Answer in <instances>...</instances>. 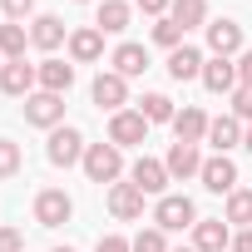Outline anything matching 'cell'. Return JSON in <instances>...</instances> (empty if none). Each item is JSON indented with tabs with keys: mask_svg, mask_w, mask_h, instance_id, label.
Returning <instances> with one entry per match:
<instances>
[{
	"mask_svg": "<svg viewBox=\"0 0 252 252\" xmlns=\"http://www.w3.org/2000/svg\"><path fill=\"white\" fill-rule=\"evenodd\" d=\"M79 168H84L89 183H119V178H124V149H114V144H89Z\"/></svg>",
	"mask_w": 252,
	"mask_h": 252,
	"instance_id": "obj_1",
	"label": "cell"
},
{
	"mask_svg": "<svg viewBox=\"0 0 252 252\" xmlns=\"http://www.w3.org/2000/svg\"><path fill=\"white\" fill-rule=\"evenodd\" d=\"M193 222H198V208H193V198L188 193H163L158 203H154V227H163V232H193Z\"/></svg>",
	"mask_w": 252,
	"mask_h": 252,
	"instance_id": "obj_2",
	"label": "cell"
},
{
	"mask_svg": "<svg viewBox=\"0 0 252 252\" xmlns=\"http://www.w3.org/2000/svg\"><path fill=\"white\" fill-rule=\"evenodd\" d=\"M149 129H154V124H149L139 109L109 114V144H114V149H144V144H149Z\"/></svg>",
	"mask_w": 252,
	"mask_h": 252,
	"instance_id": "obj_3",
	"label": "cell"
},
{
	"mask_svg": "<svg viewBox=\"0 0 252 252\" xmlns=\"http://www.w3.org/2000/svg\"><path fill=\"white\" fill-rule=\"evenodd\" d=\"M84 134L74 129V124H60V129H50V144H45V158L55 163V168H74V163H84Z\"/></svg>",
	"mask_w": 252,
	"mask_h": 252,
	"instance_id": "obj_4",
	"label": "cell"
},
{
	"mask_svg": "<svg viewBox=\"0 0 252 252\" xmlns=\"http://www.w3.org/2000/svg\"><path fill=\"white\" fill-rule=\"evenodd\" d=\"M74 218V198L64 188H40L35 193V222L40 227H64Z\"/></svg>",
	"mask_w": 252,
	"mask_h": 252,
	"instance_id": "obj_5",
	"label": "cell"
},
{
	"mask_svg": "<svg viewBox=\"0 0 252 252\" xmlns=\"http://www.w3.org/2000/svg\"><path fill=\"white\" fill-rule=\"evenodd\" d=\"M89 99H94V109L119 114L124 104H129V79L114 74V69H99V74H94V84H89Z\"/></svg>",
	"mask_w": 252,
	"mask_h": 252,
	"instance_id": "obj_6",
	"label": "cell"
},
{
	"mask_svg": "<svg viewBox=\"0 0 252 252\" xmlns=\"http://www.w3.org/2000/svg\"><path fill=\"white\" fill-rule=\"evenodd\" d=\"M25 124H35V129H60V124H64V94L35 89L25 99Z\"/></svg>",
	"mask_w": 252,
	"mask_h": 252,
	"instance_id": "obj_7",
	"label": "cell"
},
{
	"mask_svg": "<svg viewBox=\"0 0 252 252\" xmlns=\"http://www.w3.org/2000/svg\"><path fill=\"white\" fill-rule=\"evenodd\" d=\"M129 183H134V188H144L149 198H163L173 178H168L163 158H149V154H139V158H134V168H129Z\"/></svg>",
	"mask_w": 252,
	"mask_h": 252,
	"instance_id": "obj_8",
	"label": "cell"
},
{
	"mask_svg": "<svg viewBox=\"0 0 252 252\" xmlns=\"http://www.w3.org/2000/svg\"><path fill=\"white\" fill-rule=\"evenodd\" d=\"M69 64H99L104 60V30L99 25H79V30H69Z\"/></svg>",
	"mask_w": 252,
	"mask_h": 252,
	"instance_id": "obj_9",
	"label": "cell"
},
{
	"mask_svg": "<svg viewBox=\"0 0 252 252\" xmlns=\"http://www.w3.org/2000/svg\"><path fill=\"white\" fill-rule=\"evenodd\" d=\"M0 89H5L10 99H30V94L40 89L35 64H25V60H5V64H0Z\"/></svg>",
	"mask_w": 252,
	"mask_h": 252,
	"instance_id": "obj_10",
	"label": "cell"
},
{
	"mask_svg": "<svg viewBox=\"0 0 252 252\" xmlns=\"http://www.w3.org/2000/svg\"><path fill=\"white\" fill-rule=\"evenodd\" d=\"M144 188H134V183H109V213L119 218V222H139L144 218Z\"/></svg>",
	"mask_w": 252,
	"mask_h": 252,
	"instance_id": "obj_11",
	"label": "cell"
},
{
	"mask_svg": "<svg viewBox=\"0 0 252 252\" xmlns=\"http://www.w3.org/2000/svg\"><path fill=\"white\" fill-rule=\"evenodd\" d=\"M203 30H208V50H213V55H222V60L242 55V25H237V20L222 15V20H208Z\"/></svg>",
	"mask_w": 252,
	"mask_h": 252,
	"instance_id": "obj_12",
	"label": "cell"
},
{
	"mask_svg": "<svg viewBox=\"0 0 252 252\" xmlns=\"http://www.w3.org/2000/svg\"><path fill=\"white\" fill-rule=\"evenodd\" d=\"M232 247V227L222 218H198L193 222V252H227Z\"/></svg>",
	"mask_w": 252,
	"mask_h": 252,
	"instance_id": "obj_13",
	"label": "cell"
},
{
	"mask_svg": "<svg viewBox=\"0 0 252 252\" xmlns=\"http://www.w3.org/2000/svg\"><path fill=\"white\" fill-rule=\"evenodd\" d=\"M203 188L208 193H232L237 188V163L227 158V154H213V158H203Z\"/></svg>",
	"mask_w": 252,
	"mask_h": 252,
	"instance_id": "obj_14",
	"label": "cell"
},
{
	"mask_svg": "<svg viewBox=\"0 0 252 252\" xmlns=\"http://www.w3.org/2000/svg\"><path fill=\"white\" fill-rule=\"evenodd\" d=\"M242 129H247V124H242L237 114H218V119L208 124V139H203V144H213V154H232V149L242 144Z\"/></svg>",
	"mask_w": 252,
	"mask_h": 252,
	"instance_id": "obj_15",
	"label": "cell"
},
{
	"mask_svg": "<svg viewBox=\"0 0 252 252\" xmlns=\"http://www.w3.org/2000/svg\"><path fill=\"white\" fill-rule=\"evenodd\" d=\"M208 124H213V119H208L198 104H183V109L173 114V139H178V144H203V139H208Z\"/></svg>",
	"mask_w": 252,
	"mask_h": 252,
	"instance_id": "obj_16",
	"label": "cell"
},
{
	"mask_svg": "<svg viewBox=\"0 0 252 252\" xmlns=\"http://www.w3.org/2000/svg\"><path fill=\"white\" fill-rule=\"evenodd\" d=\"M30 45H35V50H45V55H50V50H60V45H69L64 20H60V15H35V20H30Z\"/></svg>",
	"mask_w": 252,
	"mask_h": 252,
	"instance_id": "obj_17",
	"label": "cell"
},
{
	"mask_svg": "<svg viewBox=\"0 0 252 252\" xmlns=\"http://www.w3.org/2000/svg\"><path fill=\"white\" fill-rule=\"evenodd\" d=\"M203 64H208V55H203L198 45H178V50L168 55V79H178V84L203 79Z\"/></svg>",
	"mask_w": 252,
	"mask_h": 252,
	"instance_id": "obj_18",
	"label": "cell"
},
{
	"mask_svg": "<svg viewBox=\"0 0 252 252\" xmlns=\"http://www.w3.org/2000/svg\"><path fill=\"white\" fill-rule=\"evenodd\" d=\"M203 89H208V94H232V89H237V60L208 55V64H203Z\"/></svg>",
	"mask_w": 252,
	"mask_h": 252,
	"instance_id": "obj_19",
	"label": "cell"
},
{
	"mask_svg": "<svg viewBox=\"0 0 252 252\" xmlns=\"http://www.w3.org/2000/svg\"><path fill=\"white\" fill-rule=\"evenodd\" d=\"M35 74H40V89H45V94H69V84H74V64H69V60H55V55L40 60Z\"/></svg>",
	"mask_w": 252,
	"mask_h": 252,
	"instance_id": "obj_20",
	"label": "cell"
},
{
	"mask_svg": "<svg viewBox=\"0 0 252 252\" xmlns=\"http://www.w3.org/2000/svg\"><path fill=\"white\" fill-rule=\"evenodd\" d=\"M163 168H168V178H198L203 173V154H198V144H173L168 149V158H163Z\"/></svg>",
	"mask_w": 252,
	"mask_h": 252,
	"instance_id": "obj_21",
	"label": "cell"
},
{
	"mask_svg": "<svg viewBox=\"0 0 252 252\" xmlns=\"http://www.w3.org/2000/svg\"><path fill=\"white\" fill-rule=\"evenodd\" d=\"M109 64H114V74H124V79H139V74L149 69V50H144L139 40H124V45L109 55Z\"/></svg>",
	"mask_w": 252,
	"mask_h": 252,
	"instance_id": "obj_22",
	"label": "cell"
},
{
	"mask_svg": "<svg viewBox=\"0 0 252 252\" xmlns=\"http://www.w3.org/2000/svg\"><path fill=\"white\" fill-rule=\"evenodd\" d=\"M129 20H134V5H129V0H99L94 25H99L104 35H124V30H129Z\"/></svg>",
	"mask_w": 252,
	"mask_h": 252,
	"instance_id": "obj_23",
	"label": "cell"
},
{
	"mask_svg": "<svg viewBox=\"0 0 252 252\" xmlns=\"http://www.w3.org/2000/svg\"><path fill=\"white\" fill-rule=\"evenodd\" d=\"M222 222H227V227H252V188H232V193H227Z\"/></svg>",
	"mask_w": 252,
	"mask_h": 252,
	"instance_id": "obj_24",
	"label": "cell"
},
{
	"mask_svg": "<svg viewBox=\"0 0 252 252\" xmlns=\"http://www.w3.org/2000/svg\"><path fill=\"white\" fill-rule=\"evenodd\" d=\"M25 45H30V30L5 20L0 25V60H25Z\"/></svg>",
	"mask_w": 252,
	"mask_h": 252,
	"instance_id": "obj_25",
	"label": "cell"
},
{
	"mask_svg": "<svg viewBox=\"0 0 252 252\" xmlns=\"http://www.w3.org/2000/svg\"><path fill=\"white\" fill-rule=\"evenodd\" d=\"M139 114H144L149 124H173V114H178V109H173V99H168V94H144V99H139Z\"/></svg>",
	"mask_w": 252,
	"mask_h": 252,
	"instance_id": "obj_26",
	"label": "cell"
},
{
	"mask_svg": "<svg viewBox=\"0 0 252 252\" xmlns=\"http://www.w3.org/2000/svg\"><path fill=\"white\" fill-rule=\"evenodd\" d=\"M183 30H193V25H208V0H173V10H168Z\"/></svg>",
	"mask_w": 252,
	"mask_h": 252,
	"instance_id": "obj_27",
	"label": "cell"
},
{
	"mask_svg": "<svg viewBox=\"0 0 252 252\" xmlns=\"http://www.w3.org/2000/svg\"><path fill=\"white\" fill-rule=\"evenodd\" d=\"M183 35H188V30H183V25H178V20H173V15H163V20H154V45H163V50H168V55H173V50H178V45H188V40H183Z\"/></svg>",
	"mask_w": 252,
	"mask_h": 252,
	"instance_id": "obj_28",
	"label": "cell"
},
{
	"mask_svg": "<svg viewBox=\"0 0 252 252\" xmlns=\"http://www.w3.org/2000/svg\"><path fill=\"white\" fill-rule=\"evenodd\" d=\"M25 168V154H20V144L15 139H0V178H15Z\"/></svg>",
	"mask_w": 252,
	"mask_h": 252,
	"instance_id": "obj_29",
	"label": "cell"
},
{
	"mask_svg": "<svg viewBox=\"0 0 252 252\" xmlns=\"http://www.w3.org/2000/svg\"><path fill=\"white\" fill-rule=\"evenodd\" d=\"M134 252H168V232L163 227H144L134 237Z\"/></svg>",
	"mask_w": 252,
	"mask_h": 252,
	"instance_id": "obj_30",
	"label": "cell"
},
{
	"mask_svg": "<svg viewBox=\"0 0 252 252\" xmlns=\"http://www.w3.org/2000/svg\"><path fill=\"white\" fill-rule=\"evenodd\" d=\"M0 15L15 20V25H25V20L35 15V0H0Z\"/></svg>",
	"mask_w": 252,
	"mask_h": 252,
	"instance_id": "obj_31",
	"label": "cell"
},
{
	"mask_svg": "<svg viewBox=\"0 0 252 252\" xmlns=\"http://www.w3.org/2000/svg\"><path fill=\"white\" fill-rule=\"evenodd\" d=\"M94 252H134V237H119V232H104L94 242Z\"/></svg>",
	"mask_w": 252,
	"mask_h": 252,
	"instance_id": "obj_32",
	"label": "cell"
},
{
	"mask_svg": "<svg viewBox=\"0 0 252 252\" xmlns=\"http://www.w3.org/2000/svg\"><path fill=\"white\" fill-rule=\"evenodd\" d=\"M232 114H237L242 124H252V89H242V84L232 89Z\"/></svg>",
	"mask_w": 252,
	"mask_h": 252,
	"instance_id": "obj_33",
	"label": "cell"
},
{
	"mask_svg": "<svg viewBox=\"0 0 252 252\" xmlns=\"http://www.w3.org/2000/svg\"><path fill=\"white\" fill-rule=\"evenodd\" d=\"M0 252H25V232L20 227H0Z\"/></svg>",
	"mask_w": 252,
	"mask_h": 252,
	"instance_id": "obj_34",
	"label": "cell"
},
{
	"mask_svg": "<svg viewBox=\"0 0 252 252\" xmlns=\"http://www.w3.org/2000/svg\"><path fill=\"white\" fill-rule=\"evenodd\" d=\"M237 84H242V89H252V50H242V55H237Z\"/></svg>",
	"mask_w": 252,
	"mask_h": 252,
	"instance_id": "obj_35",
	"label": "cell"
},
{
	"mask_svg": "<svg viewBox=\"0 0 252 252\" xmlns=\"http://www.w3.org/2000/svg\"><path fill=\"white\" fill-rule=\"evenodd\" d=\"M139 10H144V15H154V20H163V15L173 10V0H139Z\"/></svg>",
	"mask_w": 252,
	"mask_h": 252,
	"instance_id": "obj_36",
	"label": "cell"
},
{
	"mask_svg": "<svg viewBox=\"0 0 252 252\" xmlns=\"http://www.w3.org/2000/svg\"><path fill=\"white\" fill-rule=\"evenodd\" d=\"M227 252H252V227H242V232H232V247Z\"/></svg>",
	"mask_w": 252,
	"mask_h": 252,
	"instance_id": "obj_37",
	"label": "cell"
},
{
	"mask_svg": "<svg viewBox=\"0 0 252 252\" xmlns=\"http://www.w3.org/2000/svg\"><path fill=\"white\" fill-rule=\"evenodd\" d=\"M242 149L252 154V124H247V129H242Z\"/></svg>",
	"mask_w": 252,
	"mask_h": 252,
	"instance_id": "obj_38",
	"label": "cell"
},
{
	"mask_svg": "<svg viewBox=\"0 0 252 252\" xmlns=\"http://www.w3.org/2000/svg\"><path fill=\"white\" fill-rule=\"evenodd\" d=\"M50 252H74V247H50Z\"/></svg>",
	"mask_w": 252,
	"mask_h": 252,
	"instance_id": "obj_39",
	"label": "cell"
},
{
	"mask_svg": "<svg viewBox=\"0 0 252 252\" xmlns=\"http://www.w3.org/2000/svg\"><path fill=\"white\" fill-rule=\"evenodd\" d=\"M178 252H193V247H178Z\"/></svg>",
	"mask_w": 252,
	"mask_h": 252,
	"instance_id": "obj_40",
	"label": "cell"
},
{
	"mask_svg": "<svg viewBox=\"0 0 252 252\" xmlns=\"http://www.w3.org/2000/svg\"><path fill=\"white\" fill-rule=\"evenodd\" d=\"M79 5H89V0H79Z\"/></svg>",
	"mask_w": 252,
	"mask_h": 252,
	"instance_id": "obj_41",
	"label": "cell"
},
{
	"mask_svg": "<svg viewBox=\"0 0 252 252\" xmlns=\"http://www.w3.org/2000/svg\"><path fill=\"white\" fill-rule=\"evenodd\" d=\"M0 64H5V60H0Z\"/></svg>",
	"mask_w": 252,
	"mask_h": 252,
	"instance_id": "obj_42",
	"label": "cell"
}]
</instances>
